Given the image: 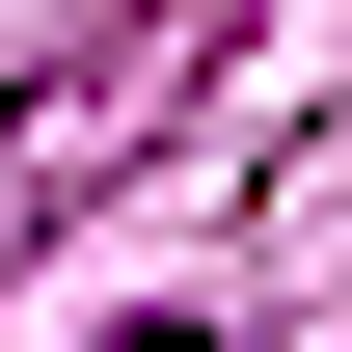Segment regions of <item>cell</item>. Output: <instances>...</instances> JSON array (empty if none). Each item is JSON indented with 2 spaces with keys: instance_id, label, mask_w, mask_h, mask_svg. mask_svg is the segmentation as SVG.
<instances>
[{
  "instance_id": "cell-1",
  "label": "cell",
  "mask_w": 352,
  "mask_h": 352,
  "mask_svg": "<svg viewBox=\"0 0 352 352\" xmlns=\"http://www.w3.org/2000/svg\"><path fill=\"white\" fill-rule=\"evenodd\" d=\"M109 352H217V325H109Z\"/></svg>"
}]
</instances>
